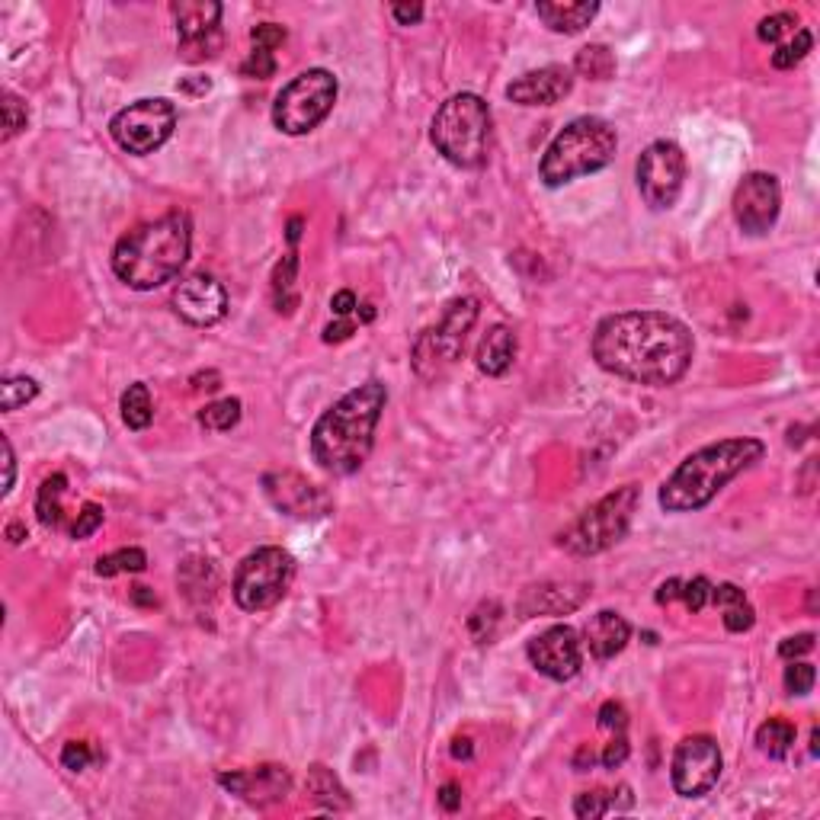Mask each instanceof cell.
<instances>
[{"label":"cell","mask_w":820,"mask_h":820,"mask_svg":"<svg viewBox=\"0 0 820 820\" xmlns=\"http://www.w3.org/2000/svg\"><path fill=\"white\" fill-rule=\"evenodd\" d=\"M295 276H298V254H286L273 270V305L279 314H292L298 308Z\"/></svg>","instance_id":"obj_29"},{"label":"cell","mask_w":820,"mask_h":820,"mask_svg":"<svg viewBox=\"0 0 820 820\" xmlns=\"http://www.w3.org/2000/svg\"><path fill=\"white\" fill-rule=\"evenodd\" d=\"M615 148H619V135L599 116H580L567 122L564 129L551 138V145L542 154L539 177L545 186L558 189L580 177L603 170L612 164Z\"/></svg>","instance_id":"obj_5"},{"label":"cell","mask_w":820,"mask_h":820,"mask_svg":"<svg viewBox=\"0 0 820 820\" xmlns=\"http://www.w3.org/2000/svg\"><path fill=\"white\" fill-rule=\"evenodd\" d=\"M593 359L609 375L667 388L689 372L696 356L692 330L667 311L609 314L593 330Z\"/></svg>","instance_id":"obj_1"},{"label":"cell","mask_w":820,"mask_h":820,"mask_svg":"<svg viewBox=\"0 0 820 820\" xmlns=\"http://www.w3.org/2000/svg\"><path fill=\"white\" fill-rule=\"evenodd\" d=\"M7 539H10L13 545H20V542L26 539V529H23L20 523H10V526H7Z\"/></svg>","instance_id":"obj_60"},{"label":"cell","mask_w":820,"mask_h":820,"mask_svg":"<svg viewBox=\"0 0 820 820\" xmlns=\"http://www.w3.org/2000/svg\"><path fill=\"white\" fill-rule=\"evenodd\" d=\"M295 577V558L279 545H263L238 564L234 571V603L244 612H266L289 593Z\"/></svg>","instance_id":"obj_10"},{"label":"cell","mask_w":820,"mask_h":820,"mask_svg":"<svg viewBox=\"0 0 820 820\" xmlns=\"http://www.w3.org/2000/svg\"><path fill=\"white\" fill-rule=\"evenodd\" d=\"M132 596H135V603H151V606L157 603V599L148 593V587H135V593H132Z\"/></svg>","instance_id":"obj_61"},{"label":"cell","mask_w":820,"mask_h":820,"mask_svg":"<svg viewBox=\"0 0 820 820\" xmlns=\"http://www.w3.org/2000/svg\"><path fill=\"white\" fill-rule=\"evenodd\" d=\"M635 804L632 788L619 785V792H580L574 798V814L580 820H599L612 811H628Z\"/></svg>","instance_id":"obj_27"},{"label":"cell","mask_w":820,"mask_h":820,"mask_svg":"<svg viewBox=\"0 0 820 820\" xmlns=\"http://www.w3.org/2000/svg\"><path fill=\"white\" fill-rule=\"evenodd\" d=\"M0 443H4V465H7V481H4V497H7L13 491V481H17V459H13V446L7 436L0 439Z\"/></svg>","instance_id":"obj_54"},{"label":"cell","mask_w":820,"mask_h":820,"mask_svg":"<svg viewBox=\"0 0 820 820\" xmlns=\"http://www.w3.org/2000/svg\"><path fill=\"white\" fill-rule=\"evenodd\" d=\"M353 334H356V324L350 318H340V321L324 327V343H343V340H350Z\"/></svg>","instance_id":"obj_49"},{"label":"cell","mask_w":820,"mask_h":820,"mask_svg":"<svg viewBox=\"0 0 820 820\" xmlns=\"http://www.w3.org/2000/svg\"><path fill=\"white\" fill-rule=\"evenodd\" d=\"M65 491H68L65 475H52L42 481L39 494H36V513H39L42 526H49V529L61 526V497H65Z\"/></svg>","instance_id":"obj_32"},{"label":"cell","mask_w":820,"mask_h":820,"mask_svg":"<svg viewBox=\"0 0 820 820\" xmlns=\"http://www.w3.org/2000/svg\"><path fill=\"white\" fill-rule=\"evenodd\" d=\"M430 138L449 164L478 170L491 148V106L478 93H455L436 109Z\"/></svg>","instance_id":"obj_6"},{"label":"cell","mask_w":820,"mask_h":820,"mask_svg":"<svg viewBox=\"0 0 820 820\" xmlns=\"http://www.w3.org/2000/svg\"><path fill=\"white\" fill-rule=\"evenodd\" d=\"M811 45H814V36L808 33V29H798L795 39H788V42H779V49L772 52V68H779V71H788V68H795L798 61L811 52Z\"/></svg>","instance_id":"obj_37"},{"label":"cell","mask_w":820,"mask_h":820,"mask_svg":"<svg viewBox=\"0 0 820 820\" xmlns=\"http://www.w3.org/2000/svg\"><path fill=\"white\" fill-rule=\"evenodd\" d=\"M193 247V222L186 212H167L157 222L122 234L113 247V273L129 289L151 292L180 276Z\"/></svg>","instance_id":"obj_4"},{"label":"cell","mask_w":820,"mask_h":820,"mask_svg":"<svg viewBox=\"0 0 820 820\" xmlns=\"http://www.w3.org/2000/svg\"><path fill=\"white\" fill-rule=\"evenodd\" d=\"M638 497H641L638 484L615 487L612 494L596 500L593 507L561 535L558 539L561 548L577 558H590V555H603L612 545H619L628 535V529H632Z\"/></svg>","instance_id":"obj_7"},{"label":"cell","mask_w":820,"mask_h":820,"mask_svg":"<svg viewBox=\"0 0 820 820\" xmlns=\"http://www.w3.org/2000/svg\"><path fill=\"white\" fill-rule=\"evenodd\" d=\"M596 718H599V728L609 734H625V728H628V712L622 702H603Z\"/></svg>","instance_id":"obj_44"},{"label":"cell","mask_w":820,"mask_h":820,"mask_svg":"<svg viewBox=\"0 0 820 820\" xmlns=\"http://www.w3.org/2000/svg\"><path fill=\"white\" fill-rule=\"evenodd\" d=\"M222 388V375L218 372H199L193 378V391H218Z\"/></svg>","instance_id":"obj_55"},{"label":"cell","mask_w":820,"mask_h":820,"mask_svg":"<svg viewBox=\"0 0 820 820\" xmlns=\"http://www.w3.org/2000/svg\"><path fill=\"white\" fill-rule=\"evenodd\" d=\"M814 651V635L811 632H804V635H795V638H785L779 644V657L782 660H798L804 654H811Z\"/></svg>","instance_id":"obj_48"},{"label":"cell","mask_w":820,"mask_h":820,"mask_svg":"<svg viewBox=\"0 0 820 820\" xmlns=\"http://www.w3.org/2000/svg\"><path fill=\"white\" fill-rule=\"evenodd\" d=\"M708 603H715L718 609H724V628L734 632V635L750 632L753 622H756V612L747 603L744 590L734 587V583H718V587H712V599H708Z\"/></svg>","instance_id":"obj_26"},{"label":"cell","mask_w":820,"mask_h":820,"mask_svg":"<svg viewBox=\"0 0 820 820\" xmlns=\"http://www.w3.org/2000/svg\"><path fill=\"white\" fill-rule=\"evenodd\" d=\"M29 125V109L17 93H4V141L17 138Z\"/></svg>","instance_id":"obj_40"},{"label":"cell","mask_w":820,"mask_h":820,"mask_svg":"<svg viewBox=\"0 0 820 820\" xmlns=\"http://www.w3.org/2000/svg\"><path fill=\"white\" fill-rule=\"evenodd\" d=\"M173 311L193 327H212L228 314V292L212 273H193L173 289Z\"/></svg>","instance_id":"obj_18"},{"label":"cell","mask_w":820,"mask_h":820,"mask_svg":"<svg viewBox=\"0 0 820 820\" xmlns=\"http://www.w3.org/2000/svg\"><path fill=\"white\" fill-rule=\"evenodd\" d=\"M516 350H519V343H516V334H513V330H510L507 324H494V327L484 334V340L478 343L475 362H478V369H481L484 375L500 378V375H507V372H510L513 359H516Z\"/></svg>","instance_id":"obj_24"},{"label":"cell","mask_w":820,"mask_h":820,"mask_svg":"<svg viewBox=\"0 0 820 820\" xmlns=\"http://www.w3.org/2000/svg\"><path fill=\"white\" fill-rule=\"evenodd\" d=\"M766 455L763 439L737 436L721 439V443L702 446L676 465L673 475L664 481L657 494V503L664 513H696L708 507L724 487L737 475H744Z\"/></svg>","instance_id":"obj_3"},{"label":"cell","mask_w":820,"mask_h":820,"mask_svg":"<svg viewBox=\"0 0 820 820\" xmlns=\"http://www.w3.org/2000/svg\"><path fill=\"white\" fill-rule=\"evenodd\" d=\"M391 17L401 26H417L423 20V4H391Z\"/></svg>","instance_id":"obj_50"},{"label":"cell","mask_w":820,"mask_h":820,"mask_svg":"<svg viewBox=\"0 0 820 820\" xmlns=\"http://www.w3.org/2000/svg\"><path fill=\"white\" fill-rule=\"evenodd\" d=\"M500 603L497 599H484V603L468 615V632L478 644H491L494 635H497V625H500Z\"/></svg>","instance_id":"obj_36"},{"label":"cell","mask_w":820,"mask_h":820,"mask_svg":"<svg viewBox=\"0 0 820 820\" xmlns=\"http://www.w3.org/2000/svg\"><path fill=\"white\" fill-rule=\"evenodd\" d=\"M180 90L202 97V93H209V90H212V81H209V77H196V81H180Z\"/></svg>","instance_id":"obj_57"},{"label":"cell","mask_w":820,"mask_h":820,"mask_svg":"<svg viewBox=\"0 0 820 820\" xmlns=\"http://www.w3.org/2000/svg\"><path fill=\"white\" fill-rule=\"evenodd\" d=\"M103 519H106V513H103L100 503H84V510L77 513V523L71 526V535H74L77 542H81V539H90V535L103 526Z\"/></svg>","instance_id":"obj_43"},{"label":"cell","mask_w":820,"mask_h":820,"mask_svg":"<svg viewBox=\"0 0 820 820\" xmlns=\"http://www.w3.org/2000/svg\"><path fill=\"white\" fill-rule=\"evenodd\" d=\"M798 17L795 13H772V17H766L760 26H756V36H760V42H772V45H779L788 33H798Z\"/></svg>","instance_id":"obj_39"},{"label":"cell","mask_w":820,"mask_h":820,"mask_svg":"<svg viewBox=\"0 0 820 820\" xmlns=\"http://www.w3.org/2000/svg\"><path fill=\"white\" fill-rule=\"evenodd\" d=\"M218 782H222L231 795H241L250 804L282 801L292 788V776L286 766H257L250 772H222Z\"/></svg>","instance_id":"obj_21"},{"label":"cell","mask_w":820,"mask_h":820,"mask_svg":"<svg viewBox=\"0 0 820 820\" xmlns=\"http://www.w3.org/2000/svg\"><path fill=\"white\" fill-rule=\"evenodd\" d=\"M574 90V71L567 65H545L526 71L507 87V100L519 106H555Z\"/></svg>","instance_id":"obj_20"},{"label":"cell","mask_w":820,"mask_h":820,"mask_svg":"<svg viewBox=\"0 0 820 820\" xmlns=\"http://www.w3.org/2000/svg\"><path fill=\"white\" fill-rule=\"evenodd\" d=\"M529 664L555 683L574 680L583 667V641L571 625H551L526 644Z\"/></svg>","instance_id":"obj_16"},{"label":"cell","mask_w":820,"mask_h":820,"mask_svg":"<svg viewBox=\"0 0 820 820\" xmlns=\"http://www.w3.org/2000/svg\"><path fill=\"white\" fill-rule=\"evenodd\" d=\"M628 753H632V744H628V737H625V734H612V740L606 744V750L599 753V763H603L606 769H619V766L628 760Z\"/></svg>","instance_id":"obj_46"},{"label":"cell","mask_w":820,"mask_h":820,"mask_svg":"<svg viewBox=\"0 0 820 820\" xmlns=\"http://www.w3.org/2000/svg\"><path fill=\"white\" fill-rule=\"evenodd\" d=\"M330 308H334L337 318H350V314L359 308V302H356V295L350 289H340L334 298H330Z\"/></svg>","instance_id":"obj_51"},{"label":"cell","mask_w":820,"mask_h":820,"mask_svg":"<svg viewBox=\"0 0 820 820\" xmlns=\"http://www.w3.org/2000/svg\"><path fill=\"white\" fill-rule=\"evenodd\" d=\"M481 314L478 298H455V302L443 311L439 324L427 327L414 343V369L423 382H436L443 378L455 362L465 353V340L471 334Z\"/></svg>","instance_id":"obj_8"},{"label":"cell","mask_w":820,"mask_h":820,"mask_svg":"<svg viewBox=\"0 0 820 820\" xmlns=\"http://www.w3.org/2000/svg\"><path fill=\"white\" fill-rule=\"evenodd\" d=\"M93 760V753L87 744H81V740H71V744H65V750H61V766L71 769V772H81L87 769Z\"/></svg>","instance_id":"obj_47"},{"label":"cell","mask_w":820,"mask_h":820,"mask_svg":"<svg viewBox=\"0 0 820 820\" xmlns=\"http://www.w3.org/2000/svg\"><path fill=\"white\" fill-rule=\"evenodd\" d=\"M302 225H305V218H298V215L289 222V231H286L289 244H298V238H302Z\"/></svg>","instance_id":"obj_59"},{"label":"cell","mask_w":820,"mask_h":820,"mask_svg":"<svg viewBox=\"0 0 820 820\" xmlns=\"http://www.w3.org/2000/svg\"><path fill=\"white\" fill-rule=\"evenodd\" d=\"M721 769H724V760L715 737L692 734V737H683L673 750L670 782L680 798H702L718 785Z\"/></svg>","instance_id":"obj_13"},{"label":"cell","mask_w":820,"mask_h":820,"mask_svg":"<svg viewBox=\"0 0 820 820\" xmlns=\"http://www.w3.org/2000/svg\"><path fill=\"white\" fill-rule=\"evenodd\" d=\"M574 71L580 77H587V81H609V77L615 74V55L603 42L583 45L574 58Z\"/></svg>","instance_id":"obj_30"},{"label":"cell","mask_w":820,"mask_h":820,"mask_svg":"<svg viewBox=\"0 0 820 820\" xmlns=\"http://www.w3.org/2000/svg\"><path fill=\"white\" fill-rule=\"evenodd\" d=\"M177 129V106L164 97L135 100L109 119V135L113 141L135 157L154 154Z\"/></svg>","instance_id":"obj_11"},{"label":"cell","mask_w":820,"mask_h":820,"mask_svg":"<svg viewBox=\"0 0 820 820\" xmlns=\"http://www.w3.org/2000/svg\"><path fill=\"white\" fill-rule=\"evenodd\" d=\"M385 404H388V388L385 382H378V378L346 391L337 404H330L311 430L314 462H318L327 475H356L372 452L375 427L378 420H382Z\"/></svg>","instance_id":"obj_2"},{"label":"cell","mask_w":820,"mask_h":820,"mask_svg":"<svg viewBox=\"0 0 820 820\" xmlns=\"http://www.w3.org/2000/svg\"><path fill=\"white\" fill-rule=\"evenodd\" d=\"M337 77L324 68H308L279 90L273 125L282 135H308L330 116L337 103Z\"/></svg>","instance_id":"obj_9"},{"label":"cell","mask_w":820,"mask_h":820,"mask_svg":"<svg viewBox=\"0 0 820 820\" xmlns=\"http://www.w3.org/2000/svg\"><path fill=\"white\" fill-rule=\"evenodd\" d=\"M471 753H475V750H471V740L468 737H455L452 740V756H455V760H471Z\"/></svg>","instance_id":"obj_58"},{"label":"cell","mask_w":820,"mask_h":820,"mask_svg":"<svg viewBox=\"0 0 820 820\" xmlns=\"http://www.w3.org/2000/svg\"><path fill=\"white\" fill-rule=\"evenodd\" d=\"M241 74L244 77H254V81H266V77L276 74V58L270 49H254L247 55V61L241 65Z\"/></svg>","instance_id":"obj_42"},{"label":"cell","mask_w":820,"mask_h":820,"mask_svg":"<svg viewBox=\"0 0 820 820\" xmlns=\"http://www.w3.org/2000/svg\"><path fill=\"white\" fill-rule=\"evenodd\" d=\"M439 804H443L446 811H459L462 808V785L446 782L443 788H439Z\"/></svg>","instance_id":"obj_52"},{"label":"cell","mask_w":820,"mask_h":820,"mask_svg":"<svg viewBox=\"0 0 820 820\" xmlns=\"http://www.w3.org/2000/svg\"><path fill=\"white\" fill-rule=\"evenodd\" d=\"M795 724L792 721H785V718H769L760 724V731H756V747H760L763 756H769V760H782V756H788V750L795 747Z\"/></svg>","instance_id":"obj_28"},{"label":"cell","mask_w":820,"mask_h":820,"mask_svg":"<svg viewBox=\"0 0 820 820\" xmlns=\"http://www.w3.org/2000/svg\"><path fill=\"white\" fill-rule=\"evenodd\" d=\"M535 13L539 20L551 29V33H564V36H577L583 33L599 13L596 0H577V4H561V0H539L535 4Z\"/></svg>","instance_id":"obj_23"},{"label":"cell","mask_w":820,"mask_h":820,"mask_svg":"<svg viewBox=\"0 0 820 820\" xmlns=\"http://www.w3.org/2000/svg\"><path fill=\"white\" fill-rule=\"evenodd\" d=\"M593 763H596V753H593L587 744H583V747L574 753V760H571V766H574L577 772H587V769H593Z\"/></svg>","instance_id":"obj_56"},{"label":"cell","mask_w":820,"mask_h":820,"mask_svg":"<svg viewBox=\"0 0 820 820\" xmlns=\"http://www.w3.org/2000/svg\"><path fill=\"white\" fill-rule=\"evenodd\" d=\"M250 42H254V49H279L282 42H286V29L276 26V23H260L250 29Z\"/></svg>","instance_id":"obj_45"},{"label":"cell","mask_w":820,"mask_h":820,"mask_svg":"<svg viewBox=\"0 0 820 820\" xmlns=\"http://www.w3.org/2000/svg\"><path fill=\"white\" fill-rule=\"evenodd\" d=\"M173 20H177V39H180V58L189 65L212 58L222 49V4L212 0H183L173 4Z\"/></svg>","instance_id":"obj_14"},{"label":"cell","mask_w":820,"mask_h":820,"mask_svg":"<svg viewBox=\"0 0 820 820\" xmlns=\"http://www.w3.org/2000/svg\"><path fill=\"white\" fill-rule=\"evenodd\" d=\"M590 599V587L577 580H542L523 590L516 603L519 619H535V615H571Z\"/></svg>","instance_id":"obj_19"},{"label":"cell","mask_w":820,"mask_h":820,"mask_svg":"<svg viewBox=\"0 0 820 820\" xmlns=\"http://www.w3.org/2000/svg\"><path fill=\"white\" fill-rule=\"evenodd\" d=\"M36 394H39L36 378L10 375V378H4V385H0V407H4V414H10V410H20L29 401H36Z\"/></svg>","instance_id":"obj_35"},{"label":"cell","mask_w":820,"mask_h":820,"mask_svg":"<svg viewBox=\"0 0 820 820\" xmlns=\"http://www.w3.org/2000/svg\"><path fill=\"white\" fill-rule=\"evenodd\" d=\"M680 599L686 603L689 612H702L708 606V599H712V583L708 577H692V580H683L680 587Z\"/></svg>","instance_id":"obj_41"},{"label":"cell","mask_w":820,"mask_h":820,"mask_svg":"<svg viewBox=\"0 0 820 820\" xmlns=\"http://www.w3.org/2000/svg\"><path fill=\"white\" fill-rule=\"evenodd\" d=\"M628 638H632V625L625 622V615L612 609L590 615V622L583 625V644L596 660H612L615 654H622Z\"/></svg>","instance_id":"obj_22"},{"label":"cell","mask_w":820,"mask_h":820,"mask_svg":"<svg viewBox=\"0 0 820 820\" xmlns=\"http://www.w3.org/2000/svg\"><path fill=\"white\" fill-rule=\"evenodd\" d=\"M638 189L641 199L651 205L654 212H667L676 205L683 193L686 180V154L676 141L660 138L654 145L644 148L638 157Z\"/></svg>","instance_id":"obj_12"},{"label":"cell","mask_w":820,"mask_h":820,"mask_svg":"<svg viewBox=\"0 0 820 820\" xmlns=\"http://www.w3.org/2000/svg\"><path fill=\"white\" fill-rule=\"evenodd\" d=\"M241 410H244V404L238 398H222V401L205 404L199 410V423L212 433H228L241 423Z\"/></svg>","instance_id":"obj_33"},{"label":"cell","mask_w":820,"mask_h":820,"mask_svg":"<svg viewBox=\"0 0 820 820\" xmlns=\"http://www.w3.org/2000/svg\"><path fill=\"white\" fill-rule=\"evenodd\" d=\"M148 567V555L141 548H119L113 555H103L97 561L100 577H119V574H141Z\"/></svg>","instance_id":"obj_34"},{"label":"cell","mask_w":820,"mask_h":820,"mask_svg":"<svg viewBox=\"0 0 820 820\" xmlns=\"http://www.w3.org/2000/svg\"><path fill=\"white\" fill-rule=\"evenodd\" d=\"M814 680H817V670L811 664H801V660H792L782 676L788 696H808V692L814 689Z\"/></svg>","instance_id":"obj_38"},{"label":"cell","mask_w":820,"mask_h":820,"mask_svg":"<svg viewBox=\"0 0 820 820\" xmlns=\"http://www.w3.org/2000/svg\"><path fill=\"white\" fill-rule=\"evenodd\" d=\"M305 788H308L311 801L318 804V808H324V811H350L353 808V798L340 785V779L334 776V769H327L321 763H314L308 769Z\"/></svg>","instance_id":"obj_25"},{"label":"cell","mask_w":820,"mask_h":820,"mask_svg":"<svg viewBox=\"0 0 820 820\" xmlns=\"http://www.w3.org/2000/svg\"><path fill=\"white\" fill-rule=\"evenodd\" d=\"M263 494L279 513L292 519H324L334 513V500L324 494V487L311 484L298 471H270V475H263Z\"/></svg>","instance_id":"obj_17"},{"label":"cell","mask_w":820,"mask_h":820,"mask_svg":"<svg viewBox=\"0 0 820 820\" xmlns=\"http://www.w3.org/2000/svg\"><path fill=\"white\" fill-rule=\"evenodd\" d=\"M122 420L129 430H148L154 420V404H151V391L145 382L129 385V391L122 394Z\"/></svg>","instance_id":"obj_31"},{"label":"cell","mask_w":820,"mask_h":820,"mask_svg":"<svg viewBox=\"0 0 820 820\" xmlns=\"http://www.w3.org/2000/svg\"><path fill=\"white\" fill-rule=\"evenodd\" d=\"M817 740H820V731L814 728V731H811V756H817Z\"/></svg>","instance_id":"obj_62"},{"label":"cell","mask_w":820,"mask_h":820,"mask_svg":"<svg viewBox=\"0 0 820 820\" xmlns=\"http://www.w3.org/2000/svg\"><path fill=\"white\" fill-rule=\"evenodd\" d=\"M779 209H782V189L772 173L756 170V173H747V177L737 183L734 218L744 234H753V238L766 234L772 225H776Z\"/></svg>","instance_id":"obj_15"},{"label":"cell","mask_w":820,"mask_h":820,"mask_svg":"<svg viewBox=\"0 0 820 820\" xmlns=\"http://www.w3.org/2000/svg\"><path fill=\"white\" fill-rule=\"evenodd\" d=\"M680 587H683V580H664L657 587V603L660 606H670V603H676V599H680Z\"/></svg>","instance_id":"obj_53"}]
</instances>
